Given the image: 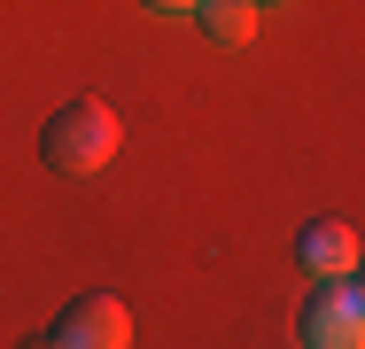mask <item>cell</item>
<instances>
[{"label": "cell", "instance_id": "1", "mask_svg": "<svg viewBox=\"0 0 365 349\" xmlns=\"http://www.w3.org/2000/svg\"><path fill=\"white\" fill-rule=\"evenodd\" d=\"M117 147H125V125H117V109H109V101H93V93L63 101V109L47 117V132H39L47 171H63V179H93Z\"/></svg>", "mask_w": 365, "mask_h": 349}, {"label": "cell", "instance_id": "2", "mask_svg": "<svg viewBox=\"0 0 365 349\" xmlns=\"http://www.w3.org/2000/svg\"><path fill=\"white\" fill-rule=\"evenodd\" d=\"M311 349H358L365 342V287L358 272L311 279V303H303V326H295Z\"/></svg>", "mask_w": 365, "mask_h": 349}, {"label": "cell", "instance_id": "3", "mask_svg": "<svg viewBox=\"0 0 365 349\" xmlns=\"http://www.w3.org/2000/svg\"><path fill=\"white\" fill-rule=\"evenodd\" d=\"M39 342H55V349H125L133 342V311L117 295H71Z\"/></svg>", "mask_w": 365, "mask_h": 349}, {"label": "cell", "instance_id": "4", "mask_svg": "<svg viewBox=\"0 0 365 349\" xmlns=\"http://www.w3.org/2000/svg\"><path fill=\"white\" fill-rule=\"evenodd\" d=\"M295 264L311 279H334V272H358V225L350 217H319L295 233Z\"/></svg>", "mask_w": 365, "mask_h": 349}, {"label": "cell", "instance_id": "5", "mask_svg": "<svg viewBox=\"0 0 365 349\" xmlns=\"http://www.w3.org/2000/svg\"><path fill=\"white\" fill-rule=\"evenodd\" d=\"M257 16H264L257 0H202V8H195V24H202L210 47H249V39H257Z\"/></svg>", "mask_w": 365, "mask_h": 349}, {"label": "cell", "instance_id": "6", "mask_svg": "<svg viewBox=\"0 0 365 349\" xmlns=\"http://www.w3.org/2000/svg\"><path fill=\"white\" fill-rule=\"evenodd\" d=\"M140 8H155V16H195L202 0H140Z\"/></svg>", "mask_w": 365, "mask_h": 349}, {"label": "cell", "instance_id": "7", "mask_svg": "<svg viewBox=\"0 0 365 349\" xmlns=\"http://www.w3.org/2000/svg\"><path fill=\"white\" fill-rule=\"evenodd\" d=\"M257 8H272V0H257Z\"/></svg>", "mask_w": 365, "mask_h": 349}]
</instances>
